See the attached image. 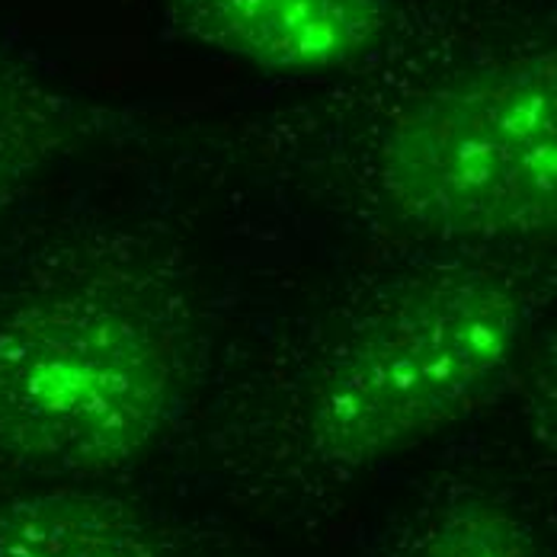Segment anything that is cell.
Wrapping results in <instances>:
<instances>
[{
  "instance_id": "obj_7",
  "label": "cell",
  "mask_w": 557,
  "mask_h": 557,
  "mask_svg": "<svg viewBox=\"0 0 557 557\" xmlns=\"http://www.w3.org/2000/svg\"><path fill=\"white\" fill-rule=\"evenodd\" d=\"M39 132L42 115L13 87V81L0 74V176L23 168V161L39 151Z\"/></svg>"
},
{
  "instance_id": "obj_1",
  "label": "cell",
  "mask_w": 557,
  "mask_h": 557,
  "mask_svg": "<svg viewBox=\"0 0 557 557\" xmlns=\"http://www.w3.org/2000/svg\"><path fill=\"white\" fill-rule=\"evenodd\" d=\"M173 388L164 324L112 288L49 292L0 321V451L29 468L132 461L161 433Z\"/></svg>"
},
{
  "instance_id": "obj_2",
  "label": "cell",
  "mask_w": 557,
  "mask_h": 557,
  "mask_svg": "<svg viewBox=\"0 0 557 557\" xmlns=\"http://www.w3.org/2000/svg\"><path fill=\"white\" fill-rule=\"evenodd\" d=\"M552 52L458 74L410 100L379 145V180L410 224L446 240H539L557 222Z\"/></svg>"
},
{
  "instance_id": "obj_6",
  "label": "cell",
  "mask_w": 557,
  "mask_h": 557,
  "mask_svg": "<svg viewBox=\"0 0 557 557\" xmlns=\"http://www.w3.org/2000/svg\"><path fill=\"white\" fill-rule=\"evenodd\" d=\"M420 557H539L529 529L494 503H468L446 512Z\"/></svg>"
},
{
  "instance_id": "obj_5",
  "label": "cell",
  "mask_w": 557,
  "mask_h": 557,
  "mask_svg": "<svg viewBox=\"0 0 557 557\" xmlns=\"http://www.w3.org/2000/svg\"><path fill=\"white\" fill-rule=\"evenodd\" d=\"M0 557H161L122 506L81 494L0 500Z\"/></svg>"
},
{
  "instance_id": "obj_3",
  "label": "cell",
  "mask_w": 557,
  "mask_h": 557,
  "mask_svg": "<svg viewBox=\"0 0 557 557\" xmlns=\"http://www.w3.org/2000/svg\"><path fill=\"white\" fill-rule=\"evenodd\" d=\"M525 334L519 292L448 270L397 288L327 359L311 394V436L343 465L410 446L465 413Z\"/></svg>"
},
{
  "instance_id": "obj_4",
  "label": "cell",
  "mask_w": 557,
  "mask_h": 557,
  "mask_svg": "<svg viewBox=\"0 0 557 557\" xmlns=\"http://www.w3.org/2000/svg\"><path fill=\"white\" fill-rule=\"evenodd\" d=\"M168 16L193 42L288 74L349 67L388 29L385 0H168Z\"/></svg>"
}]
</instances>
